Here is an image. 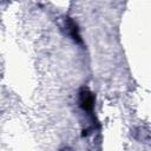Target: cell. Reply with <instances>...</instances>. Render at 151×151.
Listing matches in <instances>:
<instances>
[{
  "instance_id": "6da1fadb",
  "label": "cell",
  "mask_w": 151,
  "mask_h": 151,
  "mask_svg": "<svg viewBox=\"0 0 151 151\" xmlns=\"http://www.w3.org/2000/svg\"><path fill=\"white\" fill-rule=\"evenodd\" d=\"M79 105L86 112H91L93 110V107H94V97L87 88H83L80 91V93H79Z\"/></svg>"
},
{
  "instance_id": "7a4b0ae2",
  "label": "cell",
  "mask_w": 151,
  "mask_h": 151,
  "mask_svg": "<svg viewBox=\"0 0 151 151\" xmlns=\"http://www.w3.org/2000/svg\"><path fill=\"white\" fill-rule=\"evenodd\" d=\"M66 27H67V31H68V34L72 37V39L77 42H81V39H80V34H79V31H78V27L76 25V22L71 19H67L66 21Z\"/></svg>"
}]
</instances>
